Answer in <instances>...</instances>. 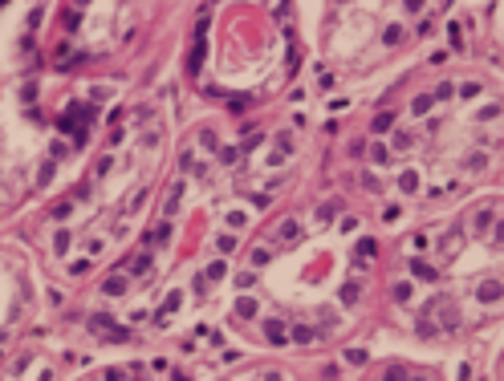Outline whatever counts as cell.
<instances>
[{"label":"cell","mask_w":504,"mask_h":381,"mask_svg":"<svg viewBox=\"0 0 504 381\" xmlns=\"http://www.w3.org/2000/svg\"><path fill=\"white\" fill-rule=\"evenodd\" d=\"M236 316H256V300H236Z\"/></svg>","instance_id":"1"},{"label":"cell","mask_w":504,"mask_h":381,"mask_svg":"<svg viewBox=\"0 0 504 381\" xmlns=\"http://www.w3.org/2000/svg\"><path fill=\"white\" fill-rule=\"evenodd\" d=\"M106 292H110V296H122V292H126V280H122V276H110V280H106Z\"/></svg>","instance_id":"2"},{"label":"cell","mask_w":504,"mask_h":381,"mask_svg":"<svg viewBox=\"0 0 504 381\" xmlns=\"http://www.w3.org/2000/svg\"><path fill=\"white\" fill-rule=\"evenodd\" d=\"M269 341H272V345H281V341H285V329L277 325V320H269Z\"/></svg>","instance_id":"3"},{"label":"cell","mask_w":504,"mask_h":381,"mask_svg":"<svg viewBox=\"0 0 504 381\" xmlns=\"http://www.w3.org/2000/svg\"><path fill=\"white\" fill-rule=\"evenodd\" d=\"M386 130H391V114H378L374 118V134H386Z\"/></svg>","instance_id":"4"},{"label":"cell","mask_w":504,"mask_h":381,"mask_svg":"<svg viewBox=\"0 0 504 381\" xmlns=\"http://www.w3.org/2000/svg\"><path fill=\"white\" fill-rule=\"evenodd\" d=\"M398 182H403V191H415V187H419V175H415V170H407Z\"/></svg>","instance_id":"5"},{"label":"cell","mask_w":504,"mask_h":381,"mask_svg":"<svg viewBox=\"0 0 504 381\" xmlns=\"http://www.w3.org/2000/svg\"><path fill=\"white\" fill-rule=\"evenodd\" d=\"M415 276H423V280H435V268H427L423 260H415Z\"/></svg>","instance_id":"6"},{"label":"cell","mask_w":504,"mask_h":381,"mask_svg":"<svg viewBox=\"0 0 504 381\" xmlns=\"http://www.w3.org/2000/svg\"><path fill=\"white\" fill-rule=\"evenodd\" d=\"M374 251H378L374 239H362V244H358V256H374Z\"/></svg>","instance_id":"7"},{"label":"cell","mask_w":504,"mask_h":381,"mask_svg":"<svg viewBox=\"0 0 504 381\" xmlns=\"http://www.w3.org/2000/svg\"><path fill=\"white\" fill-rule=\"evenodd\" d=\"M338 215V203H322V211H317V219H334Z\"/></svg>","instance_id":"8"},{"label":"cell","mask_w":504,"mask_h":381,"mask_svg":"<svg viewBox=\"0 0 504 381\" xmlns=\"http://www.w3.org/2000/svg\"><path fill=\"white\" fill-rule=\"evenodd\" d=\"M342 300H346V304H354V300H358V288L346 284V288H342Z\"/></svg>","instance_id":"9"},{"label":"cell","mask_w":504,"mask_h":381,"mask_svg":"<svg viewBox=\"0 0 504 381\" xmlns=\"http://www.w3.org/2000/svg\"><path fill=\"white\" fill-rule=\"evenodd\" d=\"M293 235H297V223H293V219H285V227H281V239H293Z\"/></svg>","instance_id":"10"},{"label":"cell","mask_w":504,"mask_h":381,"mask_svg":"<svg viewBox=\"0 0 504 381\" xmlns=\"http://www.w3.org/2000/svg\"><path fill=\"white\" fill-rule=\"evenodd\" d=\"M252 264H256V268H260V264H269V251H265V248H256V251H252Z\"/></svg>","instance_id":"11"},{"label":"cell","mask_w":504,"mask_h":381,"mask_svg":"<svg viewBox=\"0 0 504 381\" xmlns=\"http://www.w3.org/2000/svg\"><path fill=\"white\" fill-rule=\"evenodd\" d=\"M403 377H407V373H403L398 365H391V369H386V381H403Z\"/></svg>","instance_id":"12"},{"label":"cell","mask_w":504,"mask_h":381,"mask_svg":"<svg viewBox=\"0 0 504 381\" xmlns=\"http://www.w3.org/2000/svg\"><path fill=\"white\" fill-rule=\"evenodd\" d=\"M480 296H484V300H496V296H500V284H488V288H484Z\"/></svg>","instance_id":"13"},{"label":"cell","mask_w":504,"mask_h":381,"mask_svg":"<svg viewBox=\"0 0 504 381\" xmlns=\"http://www.w3.org/2000/svg\"><path fill=\"white\" fill-rule=\"evenodd\" d=\"M106 381H122V373H118V369H110V373H106Z\"/></svg>","instance_id":"14"},{"label":"cell","mask_w":504,"mask_h":381,"mask_svg":"<svg viewBox=\"0 0 504 381\" xmlns=\"http://www.w3.org/2000/svg\"><path fill=\"white\" fill-rule=\"evenodd\" d=\"M0 341H4V337H0Z\"/></svg>","instance_id":"15"}]
</instances>
